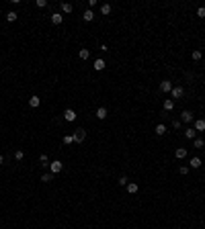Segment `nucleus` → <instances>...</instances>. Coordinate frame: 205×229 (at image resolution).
<instances>
[{
    "instance_id": "nucleus-1",
    "label": "nucleus",
    "mask_w": 205,
    "mask_h": 229,
    "mask_svg": "<svg viewBox=\"0 0 205 229\" xmlns=\"http://www.w3.org/2000/svg\"><path fill=\"white\" fill-rule=\"evenodd\" d=\"M62 170H64V164H62L60 160H54V162L49 164V172H51L54 176H55V174H60Z\"/></svg>"
},
{
    "instance_id": "nucleus-2",
    "label": "nucleus",
    "mask_w": 205,
    "mask_h": 229,
    "mask_svg": "<svg viewBox=\"0 0 205 229\" xmlns=\"http://www.w3.org/2000/svg\"><path fill=\"white\" fill-rule=\"evenodd\" d=\"M84 139H86V129L78 127V129L74 131V141H76V143H82Z\"/></svg>"
},
{
    "instance_id": "nucleus-3",
    "label": "nucleus",
    "mask_w": 205,
    "mask_h": 229,
    "mask_svg": "<svg viewBox=\"0 0 205 229\" xmlns=\"http://www.w3.org/2000/svg\"><path fill=\"white\" fill-rule=\"evenodd\" d=\"M195 121V117H193L191 111H183L181 113V123H193Z\"/></svg>"
},
{
    "instance_id": "nucleus-4",
    "label": "nucleus",
    "mask_w": 205,
    "mask_h": 229,
    "mask_svg": "<svg viewBox=\"0 0 205 229\" xmlns=\"http://www.w3.org/2000/svg\"><path fill=\"white\" fill-rule=\"evenodd\" d=\"M170 94H172V98H183L184 88H183V86H174V88L170 90Z\"/></svg>"
},
{
    "instance_id": "nucleus-5",
    "label": "nucleus",
    "mask_w": 205,
    "mask_h": 229,
    "mask_svg": "<svg viewBox=\"0 0 205 229\" xmlns=\"http://www.w3.org/2000/svg\"><path fill=\"white\" fill-rule=\"evenodd\" d=\"M193 129L195 131H205V119H195L193 121Z\"/></svg>"
},
{
    "instance_id": "nucleus-6",
    "label": "nucleus",
    "mask_w": 205,
    "mask_h": 229,
    "mask_svg": "<svg viewBox=\"0 0 205 229\" xmlns=\"http://www.w3.org/2000/svg\"><path fill=\"white\" fill-rule=\"evenodd\" d=\"M64 119H66V121H76V113L74 111H72V108H66V111H64Z\"/></svg>"
},
{
    "instance_id": "nucleus-7",
    "label": "nucleus",
    "mask_w": 205,
    "mask_h": 229,
    "mask_svg": "<svg viewBox=\"0 0 205 229\" xmlns=\"http://www.w3.org/2000/svg\"><path fill=\"white\" fill-rule=\"evenodd\" d=\"M172 88H174V86H172V82H170V80H164V82H160V90H162V92H170Z\"/></svg>"
},
{
    "instance_id": "nucleus-8",
    "label": "nucleus",
    "mask_w": 205,
    "mask_h": 229,
    "mask_svg": "<svg viewBox=\"0 0 205 229\" xmlns=\"http://www.w3.org/2000/svg\"><path fill=\"white\" fill-rule=\"evenodd\" d=\"M62 20H64V14L62 13H54L51 14V23H54V25H62Z\"/></svg>"
},
{
    "instance_id": "nucleus-9",
    "label": "nucleus",
    "mask_w": 205,
    "mask_h": 229,
    "mask_svg": "<svg viewBox=\"0 0 205 229\" xmlns=\"http://www.w3.org/2000/svg\"><path fill=\"white\" fill-rule=\"evenodd\" d=\"M95 114H96V119H101V121H102V119H107V108H105V107H99Z\"/></svg>"
},
{
    "instance_id": "nucleus-10",
    "label": "nucleus",
    "mask_w": 205,
    "mask_h": 229,
    "mask_svg": "<svg viewBox=\"0 0 205 229\" xmlns=\"http://www.w3.org/2000/svg\"><path fill=\"white\" fill-rule=\"evenodd\" d=\"M162 107H164V111H166V113H170L172 108H174V100H172V98H166Z\"/></svg>"
},
{
    "instance_id": "nucleus-11",
    "label": "nucleus",
    "mask_w": 205,
    "mask_h": 229,
    "mask_svg": "<svg viewBox=\"0 0 205 229\" xmlns=\"http://www.w3.org/2000/svg\"><path fill=\"white\" fill-rule=\"evenodd\" d=\"M39 104H41V98H39V96H31V98H29V107L37 108Z\"/></svg>"
},
{
    "instance_id": "nucleus-12",
    "label": "nucleus",
    "mask_w": 205,
    "mask_h": 229,
    "mask_svg": "<svg viewBox=\"0 0 205 229\" xmlns=\"http://www.w3.org/2000/svg\"><path fill=\"white\" fill-rule=\"evenodd\" d=\"M189 168H201V158H191Z\"/></svg>"
},
{
    "instance_id": "nucleus-13",
    "label": "nucleus",
    "mask_w": 205,
    "mask_h": 229,
    "mask_svg": "<svg viewBox=\"0 0 205 229\" xmlns=\"http://www.w3.org/2000/svg\"><path fill=\"white\" fill-rule=\"evenodd\" d=\"M137 190H140V186H137L136 182H129V184H127V192H129V194H136Z\"/></svg>"
},
{
    "instance_id": "nucleus-14",
    "label": "nucleus",
    "mask_w": 205,
    "mask_h": 229,
    "mask_svg": "<svg viewBox=\"0 0 205 229\" xmlns=\"http://www.w3.org/2000/svg\"><path fill=\"white\" fill-rule=\"evenodd\" d=\"M174 155H177L178 160H183V158H187V147H178L177 151H174Z\"/></svg>"
},
{
    "instance_id": "nucleus-15",
    "label": "nucleus",
    "mask_w": 205,
    "mask_h": 229,
    "mask_svg": "<svg viewBox=\"0 0 205 229\" xmlns=\"http://www.w3.org/2000/svg\"><path fill=\"white\" fill-rule=\"evenodd\" d=\"M154 131H156V135H164L168 129H166V125H164V123H160V125H156V129H154Z\"/></svg>"
},
{
    "instance_id": "nucleus-16",
    "label": "nucleus",
    "mask_w": 205,
    "mask_h": 229,
    "mask_svg": "<svg viewBox=\"0 0 205 229\" xmlns=\"http://www.w3.org/2000/svg\"><path fill=\"white\" fill-rule=\"evenodd\" d=\"M195 135H197V131L193 127H189V129H184V137H189V139H195Z\"/></svg>"
},
{
    "instance_id": "nucleus-17",
    "label": "nucleus",
    "mask_w": 205,
    "mask_h": 229,
    "mask_svg": "<svg viewBox=\"0 0 205 229\" xmlns=\"http://www.w3.org/2000/svg\"><path fill=\"white\" fill-rule=\"evenodd\" d=\"M82 19L86 20V23H90V20L95 19V13H92V10H84V14H82Z\"/></svg>"
},
{
    "instance_id": "nucleus-18",
    "label": "nucleus",
    "mask_w": 205,
    "mask_h": 229,
    "mask_svg": "<svg viewBox=\"0 0 205 229\" xmlns=\"http://www.w3.org/2000/svg\"><path fill=\"white\" fill-rule=\"evenodd\" d=\"M105 66H107V64H105V60H96V61H95V70H96V72L105 70Z\"/></svg>"
},
{
    "instance_id": "nucleus-19",
    "label": "nucleus",
    "mask_w": 205,
    "mask_h": 229,
    "mask_svg": "<svg viewBox=\"0 0 205 229\" xmlns=\"http://www.w3.org/2000/svg\"><path fill=\"white\" fill-rule=\"evenodd\" d=\"M78 57H80V60H88L90 51H88V49H80V51H78Z\"/></svg>"
},
{
    "instance_id": "nucleus-20",
    "label": "nucleus",
    "mask_w": 205,
    "mask_h": 229,
    "mask_svg": "<svg viewBox=\"0 0 205 229\" xmlns=\"http://www.w3.org/2000/svg\"><path fill=\"white\" fill-rule=\"evenodd\" d=\"M17 16H19V14L14 13V10H10V13H6V20H8V23H14V20H17Z\"/></svg>"
},
{
    "instance_id": "nucleus-21",
    "label": "nucleus",
    "mask_w": 205,
    "mask_h": 229,
    "mask_svg": "<svg viewBox=\"0 0 205 229\" xmlns=\"http://www.w3.org/2000/svg\"><path fill=\"white\" fill-rule=\"evenodd\" d=\"M62 13H72V4L70 2H62Z\"/></svg>"
},
{
    "instance_id": "nucleus-22",
    "label": "nucleus",
    "mask_w": 205,
    "mask_h": 229,
    "mask_svg": "<svg viewBox=\"0 0 205 229\" xmlns=\"http://www.w3.org/2000/svg\"><path fill=\"white\" fill-rule=\"evenodd\" d=\"M64 143H66V145H72V143H76V141H74V135H64Z\"/></svg>"
},
{
    "instance_id": "nucleus-23",
    "label": "nucleus",
    "mask_w": 205,
    "mask_h": 229,
    "mask_svg": "<svg viewBox=\"0 0 205 229\" xmlns=\"http://www.w3.org/2000/svg\"><path fill=\"white\" fill-rule=\"evenodd\" d=\"M51 180H54V174H51V172H47V174L41 176V182H51Z\"/></svg>"
},
{
    "instance_id": "nucleus-24",
    "label": "nucleus",
    "mask_w": 205,
    "mask_h": 229,
    "mask_svg": "<svg viewBox=\"0 0 205 229\" xmlns=\"http://www.w3.org/2000/svg\"><path fill=\"white\" fill-rule=\"evenodd\" d=\"M111 13V4H101V14H109Z\"/></svg>"
},
{
    "instance_id": "nucleus-25",
    "label": "nucleus",
    "mask_w": 205,
    "mask_h": 229,
    "mask_svg": "<svg viewBox=\"0 0 205 229\" xmlns=\"http://www.w3.org/2000/svg\"><path fill=\"white\" fill-rule=\"evenodd\" d=\"M193 145H195L197 149H201V147L205 145V143H203V139H193Z\"/></svg>"
},
{
    "instance_id": "nucleus-26",
    "label": "nucleus",
    "mask_w": 205,
    "mask_h": 229,
    "mask_svg": "<svg viewBox=\"0 0 205 229\" xmlns=\"http://www.w3.org/2000/svg\"><path fill=\"white\" fill-rule=\"evenodd\" d=\"M191 57H193L195 61H199V60H201V51H199V49H195V51L191 53Z\"/></svg>"
},
{
    "instance_id": "nucleus-27",
    "label": "nucleus",
    "mask_w": 205,
    "mask_h": 229,
    "mask_svg": "<svg viewBox=\"0 0 205 229\" xmlns=\"http://www.w3.org/2000/svg\"><path fill=\"white\" fill-rule=\"evenodd\" d=\"M23 158H25V151H20V149H19V151H14V160H19V162H20Z\"/></svg>"
},
{
    "instance_id": "nucleus-28",
    "label": "nucleus",
    "mask_w": 205,
    "mask_h": 229,
    "mask_svg": "<svg viewBox=\"0 0 205 229\" xmlns=\"http://www.w3.org/2000/svg\"><path fill=\"white\" fill-rule=\"evenodd\" d=\"M178 172H181L183 176H187L189 172H191V168H189V166H181V170H178Z\"/></svg>"
},
{
    "instance_id": "nucleus-29",
    "label": "nucleus",
    "mask_w": 205,
    "mask_h": 229,
    "mask_svg": "<svg viewBox=\"0 0 205 229\" xmlns=\"http://www.w3.org/2000/svg\"><path fill=\"white\" fill-rule=\"evenodd\" d=\"M39 162H41V166H49V160H47V155H45V154H43V155H41V158H39Z\"/></svg>"
},
{
    "instance_id": "nucleus-30",
    "label": "nucleus",
    "mask_w": 205,
    "mask_h": 229,
    "mask_svg": "<svg viewBox=\"0 0 205 229\" xmlns=\"http://www.w3.org/2000/svg\"><path fill=\"white\" fill-rule=\"evenodd\" d=\"M197 16L205 19V6H199V8H197Z\"/></svg>"
},
{
    "instance_id": "nucleus-31",
    "label": "nucleus",
    "mask_w": 205,
    "mask_h": 229,
    "mask_svg": "<svg viewBox=\"0 0 205 229\" xmlns=\"http://www.w3.org/2000/svg\"><path fill=\"white\" fill-rule=\"evenodd\" d=\"M119 184H121V186H127V184H129L127 176H121V178H119Z\"/></svg>"
},
{
    "instance_id": "nucleus-32",
    "label": "nucleus",
    "mask_w": 205,
    "mask_h": 229,
    "mask_svg": "<svg viewBox=\"0 0 205 229\" xmlns=\"http://www.w3.org/2000/svg\"><path fill=\"white\" fill-rule=\"evenodd\" d=\"M37 6H39V8H45V6H47V0H37Z\"/></svg>"
},
{
    "instance_id": "nucleus-33",
    "label": "nucleus",
    "mask_w": 205,
    "mask_h": 229,
    "mask_svg": "<svg viewBox=\"0 0 205 229\" xmlns=\"http://www.w3.org/2000/svg\"><path fill=\"white\" fill-rule=\"evenodd\" d=\"M172 127H174V129H181V121H172Z\"/></svg>"
},
{
    "instance_id": "nucleus-34",
    "label": "nucleus",
    "mask_w": 205,
    "mask_h": 229,
    "mask_svg": "<svg viewBox=\"0 0 205 229\" xmlns=\"http://www.w3.org/2000/svg\"><path fill=\"white\" fill-rule=\"evenodd\" d=\"M2 164H4V155H0V166H2Z\"/></svg>"
},
{
    "instance_id": "nucleus-35",
    "label": "nucleus",
    "mask_w": 205,
    "mask_h": 229,
    "mask_svg": "<svg viewBox=\"0 0 205 229\" xmlns=\"http://www.w3.org/2000/svg\"><path fill=\"white\" fill-rule=\"evenodd\" d=\"M203 66H205V61H203Z\"/></svg>"
}]
</instances>
